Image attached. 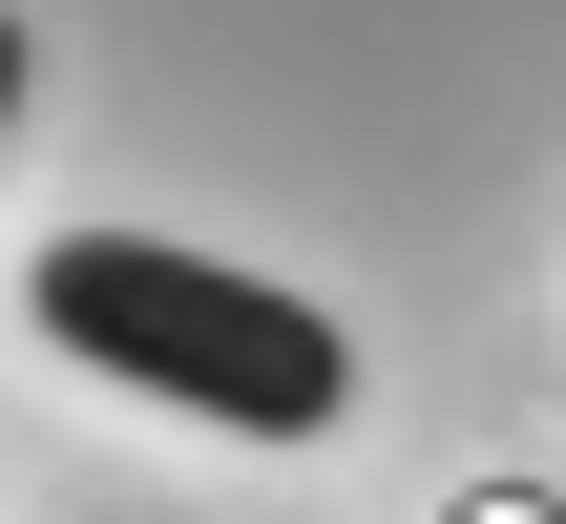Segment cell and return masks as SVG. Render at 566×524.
Listing matches in <instances>:
<instances>
[{
    "mask_svg": "<svg viewBox=\"0 0 566 524\" xmlns=\"http://www.w3.org/2000/svg\"><path fill=\"white\" fill-rule=\"evenodd\" d=\"M21 336H63L84 378L210 420V441H336L357 420V336L294 294V273H231L189 231H42L21 273Z\"/></svg>",
    "mask_w": 566,
    "mask_h": 524,
    "instance_id": "cell-1",
    "label": "cell"
},
{
    "mask_svg": "<svg viewBox=\"0 0 566 524\" xmlns=\"http://www.w3.org/2000/svg\"><path fill=\"white\" fill-rule=\"evenodd\" d=\"M21 84H42V42H21V0H0V126H21Z\"/></svg>",
    "mask_w": 566,
    "mask_h": 524,
    "instance_id": "cell-2",
    "label": "cell"
}]
</instances>
